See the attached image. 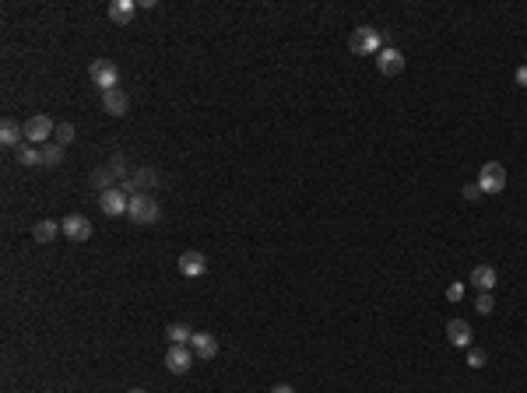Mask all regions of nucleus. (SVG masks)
<instances>
[{
	"label": "nucleus",
	"instance_id": "nucleus-6",
	"mask_svg": "<svg viewBox=\"0 0 527 393\" xmlns=\"http://www.w3.org/2000/svg\"><path fill=\"white\" fill-rule=\"evenodd\" d=\"M88 78H92V85H99L103 92H112L116 85H120V71H116V64L112 60H92V67H88Z\"/></svg>",
	"mask_w": 527,
	"mask_h": 393
},
{
	"label": "nucleus",
	"instance_id": "nucleus-25",
	"mask_svg": "<svg viewBox=\"0 0 527 393\" xmlns=\"http://www.w3.org/2000/svg\"><path fill=\"white\" fill-rule=\"evenodd\" d=\"M109 172H112L116 180H123V176H127V169H123V155H112V158H109Z\"/></svg>",
	"mask_w": 527,
	"mask_h": 393
},
{
	"label": "nucleus",
	"instance_id": "nucleus-11",
	"mask_svg": "<svg viewBox=\"0 0 527 393\" xmlns=\"http://www.w3.org/2000/svg\"><path fill=\"white\" fill-rule=\"evenodd\" d=\"M208 271V260H204V253H197V250H187V253H180V274L183 278H201Z\"/></svg>",
	"mask_w": 527,
	"mask_h": 393
},
{
	"label": "nucleus",
	"instance_id": "nucleus-12",
	"mask_svg": "<svg viewBox=\"0 0 527 393\" xmlns=\"http://www.w3.org/2000/svg\"><path fill=\"white\" fill-rule=\"evenodd\" d=\"M471 337H475V334H471V323H468V319H450V323H446V341H450L453 348H464V351H468V348H471Z\"/></svg>",
	"mask_w": 527,
	"mask_h": 393
},
{
	"label": "nucleus",
	"instance_id": "nucleus-14",
	"mask_svg": "<svg viewBox=\"0 0 527 393\" xmlns=\"http://www.w3.org/2000/svg\"><path fill=\"white\" fill-rule=\"evenodd\" d=\"M496 281H499V274H496L489 264H478V267L471 271V285H475L478 292H492V288H496Z\"/></svg>",
	"mask_w": 527,
	"mask_h": 393
},
{
	"label": "nucleus",
	"instance_id": "nucleus-7",
	"mask_svg": "<svg viewBox=\"0 0 527 393\" xmlns=\"http://www.w3.org/2000/svg\"><path fill=\"white\" fill-rule=\"evenodd\" d=\"M99 207H103L105 218H120V214H127V207H130V194H127L123 187L103 190V194H99Z\"/></svg>",
	"mask_w": 527,
	"mask_h": 393
},
{
	"label": "nucleus",
	"instance_id": "nucleus-1",
	"mask_svg": "<svg viewBox=\"0 0 527 393\" xmlns=\"http://www.w3.org/2000/svg\"><path fill=\"white\" fill-rule=\"evenodd\" d=\"M127 218L134 221V225H155L158 218H162V207H158V200L148 194H130V207H127Z\"/></svg>",
	"mask_w": 527,
	"mask_h": 393
},
{
	"label": "nucleus",
	"instance_id": "nucleus-23",
	"mask_svg": "<svg viewBox=\"0 0 527 393\" xmlns=\"http://www.w3.org/2000/svg\"><path fill=\"white\" fill-rule=\"evenodd\" d=\"M496 309V298H492V292H482L478 298H475V312H482V316H489Z\"/></svg>",
	"mask_w": 527,
	"mask_h": 393
},
{
	"label": "nucleus",
	"instance_id": "nucleus-3",
	"mask_svg": "<svg viewBox=\"0 0 527 393\" xmlns=\"http://www.w3.org/2000/svg\"><path fill=\"white\" fill-rule=\"evenodd\" d=\"M53 134H57V123H53L46 112H39V116L25 119V141H28V144L42 148V144H50V137H53Z\"/></svg>",
	"mask_w": 527,
	"mask_h": 393
},
{
	"label": "nucleus",
	"instance_id": "nucleus-9",
	"mask_svg": "<svg viewBox=\"0 0 527 393\" xmlns=\"http://www.w3.org/2000/svg\"><path fill=\"white\" fill-rule=\"evenodd\" d=\"M60 228H64V235H67L71 242H88V239H92V221H88L85 214H67V218L60 221Z\"/></svg>",
	"mask_w": 527,
	"mask_h": 393
},
{
	"label": "nucleus",
	"instance_id": "nucleus-5",
	"mask_svg": "<svg viewBox=\"0 0 527 393\" xmlns=\"http://www.w3.org/2000/svg\"><path fill=\"white\" fill-rule=\"evenodd\" d=\"M194 351H190V344H169V351H166V369L173 373V376H183V373H190V365H194Z\"/></svg>",
	"mask_w": 527,
	"mask_h": 393
},
{
	"label": "nucleus",
	"instance_id": "nucleus-27",
	"mask_svg": "<svg viewBox=\"0 0 527 393\" xmlns=\"http://www.w3.org/2000/svg\"><path fill=\"white\" fill-rule=\"evenodd\" d=\"M461 298H464V285H461V281H453V285L446 288V302H461Z\"/></svg>",
	"mask_w": 527,
	"mask_h": 393
},
{
	"label": "nucleus",
	"instance_id": "nucleus-21",
	"mask_svg": "<svg viewBox=\"0 0 527 393\" xmlns=\"http://www.w3.org/2000/svg\"><path fill=\"white\" fill-rule=\"evenodd\" d=\"M112 180H116V176L109 172V165H103V169H95V176H92V183L99 187V194H103V190H112Z\"/></svg>",
	"mask_w": 527,
	"mask_h": 393
},
{
	"label": "nucleus",
	"instance_id": "nucleus-26",
	"mask_svg": "<svg viewBox=\"0 0 527 393\" xmlns=\"http://www.w3.org/2000/svg\"><path fill=\"white\" fill-rule=\"evenodd\" d=\"M461 194H464V200H482V187L478 183H464Z\"/></svg>",
	"mask_w": 527,
	"mask_h": 393
},
{
	"label": "nucleus",
	"instance_id": "nucleus-24",
	"mask_svg": "<svg viewBox=\"0 0 527 393\" xmlns=\"http://www.w3.org/2000/svg\"><path fill=\"white\" fill-rule=\"evenodd\" d=\"M485 362H489V355H485L482 348H468V365H471V369H482Z\"/></svg>",
	"mask_w": 527,
	"mask_h": 393
},
{
	"label": "nucleus",
	"instance_id": "nucleus-30",
	"mask_svg": "<svg viewBox=\"0 0 527 393\" xmlns=\"http://www.w3.org/2000/svg\"><path fill=\"white\" fill-rule=\"evenodd\" d=\"M127 393H148V390H141V387H134V390H127Z\"/></svg>",
	"mask_w": 527,
	"mask_h": 393
},
{
	"label": "nucleus",
	"instance_id": "nucleus-18",
	"mask_svg": "<svg viewBox=\"0 0 527 393\" xmlns=\"http://www.w3.org/2000/svg\"><path fill=\"white\" fill-rule=\"evenodd\" d=\"M14 158H18V165H42V148L21 144V148H14Z\"/></svg>",
	"mask_w": 527,
	"mask_h": 393
},
{
	"label": "nucleus",
	"instance_id": "nucleus-8",
	"mask_svg": "<svg viewBox=\"0 0 527 393\" xmlns=\"http://www.w3.org/2000/svg\"><path fill=\"white\" fill-rule=\"evenodd\" d=\"M376 71L387 74V78H398V74L405 71V53L394 49V46H383V49L376 53Z\"/></svg>",
	"mask_w": 527,
	"mask_h": 393
},
{
	"label": "nucleus",
	"instance_id": "nucleus-22",
	"mask_svg": "<svg viewBox=\"0 0 527 393\" xmlns=\"http://www.w3.org/2000/svg\"><path fill=\"white\" fill-rule=\"evenodd\" d=\"M53 137H57L60 148H67V144L74 141V123H57V134H53Z\"/></svg>",
	"mask_w": 527,
	"mask_h": 393
},
{
	"label": "nucleus",
	"instance_id": "nucleus-10",
	"mask_svg": "<svg viewBox=\"0 0 527 393\" xmlns=\"http://www.w3.org/2000/svg\"><path fill=\"white\" fill-rule=\"evenodd\" d=\"M190 351H194L201 362H211V358L218 355V337H214V334H208V330H194Z\"/></svg>",
	"mask_w": 527,
	"mask_h": 393
},
{
	"label": "nucleus",
	"instance_id": "nucleus-16",
	"mask_svg": "<svg viewBox=\"0 0 527 393\" xmlns=\"http://www.w3.org/2000/svg\"><path fill=\"white\" fill-rule=\"evenodd\" d=\"M21 137H25V127H18L14 119H4V123H0V141H4V148H21Z\"/></svg>",
	"mask_w": 527,
	"mask_h": 393
},
{
	"label": "nucleus",
	"instance_id": "nucleus-20",
	"mask_svg": "<svg viewBox=\"0 0 527 393\" xmlns=\"http://www.w3.org/2000/svg\"><path fill=\"white\" fill-rule=\"evenodd\" d=\"M60 162H64V148H60L57 141L42 144V165H46V169H57Z\"/></svg>",
	"mask_w": 527,
	"mask_h": 393
},
{
	"label": "nucleus",
	"instance_id": "nucleus-29",
	"mask_svg": "<svg viewBox=\"0 0 527 393\" xmlns=\"http://www.w3.org/2000/svg\"><path fill=\"white\" fill-rule=\"evenodd\" d=\"M271 393H296V390H292L289 383H274V387H271Z\"/></svg>",
	"mask_w": 527,
	"mask_h": 393
},
{
	"label": "nucleus",
	"instance_id": "nucleus-19",
	"mask_svg": "<svg viewBox=\"0 0 527 393\" xmlns=\"http://www.w3.org/2000/svg\"><path fill=\"white\" fill-rule=\"evenodd\" d=\"M166 337H169V344H190L194 341V330L187 323H169L166 327Z\"/></svg>",
	"mask_w": 527,
	"mask_h": 393
},
{
	"label": "nucleus",
	"instance_id": "nucleus-17",
	"mask_svg": "<svg viewBox=\"0 0 527 393\" xmlns=\"http://www.w3.org/2000/svg\"><path fill=\"white\" fill-rule=\"evenodd\" d=\"M57 232H64L60 228V221H53V218H42V221H35V228H32V235H35V242H53L57 239Z\"/></svg>",
	"mask_w": 527,
	"mask_h": 393
},
{
	"label": "nucleus",
	"instance_id": "nucleus-4",
	"mask_svg": "<svg viewBox=\"0 0 527 393\" xmlns=\"http://www.w3.org/2000/svg\"><path fill=\"white\" fill-rule=\"evenodd\" d=\"M478 187H482V194H503L506 190V169L499 162H485L478 169Z\"/></svg>",
	"mask_w": 527,
	"mask_h": 393
},
{
	"label": "nucleus",
	"instance_id": "nucleus-15",
	"mask_svg": "<svg viewBox=\"0 0 527 393\" xmlns=\"http://www.w3.org/2000/svg\"><path fill=\"white\" fill-rule=\"evenodd\" d=\"M134 11H137V4H134V0H112L105 14H109V21H112V25H127V21L134 18Z\"/></svg>",
	"mask_w": 527,
	"mask_h": 393
},
{
	"label": "nucleus",
	"instance_id": "nucleus-2",
	"mask_svg": "<svg viewBox=\"0 0 527 393\" xmlns=\"http://www.w3.org/2000/svg\"><path fill=\"white\" fill-rule=\"evenodd\" d=\"M348 49H352V53H359V57L380 53V49H383V35H380L376 28L362 25V28H355V32H352V39H348Z\"/></svg>",
	"mask_w": 527,
	"mask_h": 393
},
{
	"label": "nucleus",
	"instance_id": "nucleus-28",
	"mask_svg": "<svg viewBox=\"0 0 527 393\" xmlns=\"http://www.w3.org/2000/svg\"><path fill=\"white\" fill-rule=\"evenodd\" d=\"M517 85L527 88V64H524V67H517Z\"/></svg>",
	"mask_w": 527,
	"mask_h": 393
},
{
	"label": "nucleus",
	"instance_id": "nucleus-13",
	"mask_svg": "<svg viewBox=\"0 0 527 393\" xmlns=\"http://www.w3.org/2000/svg\"><path fill=\"white\" fill-rule=\"evenodd\" d=\"M103 109L109 112V116H127V109H130V98H127V92H120V88L103 92Z\"/></svg>",
	"mask_w": 527,
	"mask_h": 393
}]
</instances>
